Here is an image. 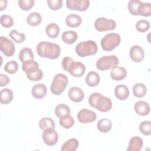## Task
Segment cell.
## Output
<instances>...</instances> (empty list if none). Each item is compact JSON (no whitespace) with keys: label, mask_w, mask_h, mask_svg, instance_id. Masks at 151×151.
<instances>
[{"label":"cell","mask_w":151,"mask_h":151,"mask_svg":"<svg viewBox=\"0 0 151 151\" xmlns=\"http://www.w3.org/2000/svg\"><path fill=\"white\" fill-rule=\"evenodd\" d=\"M37 52L42 58L54 60L59 57L61 53L60 46L48 41H41L37 45Z\"/></svg>","instance_id":"cell-1"},{"label":"cell","mask_w":151,"mask_h":151,"mask_svg":"<svg viewBox=\"0 0 151 151\" xmlns=\"http://www.w3.org/2000/svg\"><path fill=\"white\" fill-rule=\"evenodd\" d=\"M88 103L91 107L101 112H107L112 107V102L110 99L97 92L93 93L90 95Z\"/></svg>","instance_id":"cell-2"},{"label":"cell","mask_w":151,"mask_h":151,"mask_svg":"<svg viewBox=\"0 0 151 151\" xmlns=\"http://www.w3.org/2000/svg\"><path fill=\"white\" fill-rule=\"evenodd\" d=\"M97 45L93 40H87L79 42L76 47L77 54L81 57L94 55L97 52Z\"/></svg>","instance_id":"cell-3"},{"label":"cell","mask_w":151,"mask_h":151,"mask_svg":"<svg viewBox=\"0 0 151 151\" xmlns=\"http://www.w3.org/2000/svg\"><path fill=\"white\" fill-rule=\"evenodd\" d=\"M68 83V77L64 74L58 73L55 76L50 87L51 93L56 96L62 94Z\"/></svg>","instance_id":"cell-4"},{"label":"cell","mask_w":151,"mask_h":151,"mask_svg":"<svg viewBox=\"0 0 151 151\" xmlns=\"http://www.w3.org/2000/svg\"><path fill=\"white\" fill-rule=\"evenodd\" d=\"M121 42V37L119 34L111 32L106 34L101 40L102 49L106 51H111L115 49Z\"/></svg>","instance_id":"cell-5"},{"label":"cell","mask_w":151,"mask_h":151,"mask_svg":"<svg viewBox=\"0 0 151 151\" xmlns=\"http://www.w3.org/2000/svg\"><path fill=\"white\" fill-rule=\"evenodd\" d=\"M119 64V60L117 56L114 55L102 56L96 62V67L101 71H105L109 69H113Z\"/></svg>","instance_id":"cell-6"},{"label":"cell","mask_w":151,"mask_h":151,"mask_svg":"<svg viewBox=\"0 0 151 151\" xmlns=\"http://www.w3.org/2000/svg\"><path fill=\"white\" fill-rule=\"evenodd\" d=\"M94 27L99 32L113 30L116 27V23L113 19H109L104 17H100L94 22Z\"/></svg>","instance_id":"cell-7"},{"label":"cell","mask_w":151,"mask_h":151,"mask_svg":"<svg viewBox=\"0 0 151 151\" xmlns=\"http://www.w3.org/2000/svg\"><path fill=\"white\" fill-rule=\"evenodd\" d=\"M0 50L6 57H12L15 52V45L14 42L8 38L0 37Z\"/></svg>","instance_id":"cell-8"},{"label":"cell","mask_w":151,"mask_h":151,"mask_svg":"<svg viewBox=\"0 0 151 151\" xmlns=\"http://www.w3.org/2000/svg\"><path fill=\"white\" fill-rule=\"evenodd\" d=\"M42 137L44 143L48 146L55 145L58 140V134L53 128L45 129L42 133Z\"/></svg>","instance_id":"cell-9"},{"label":"cell","mask_w":151,"mask_h":151,"mask_svg":"<svg viewBox=\"0 0 151 151\" xmlns=\"http://www.w3.org/2000/svg\"><path fill=\"white\" fill-rule=\"evenodd\" d=\"M67 7L71 10L85 11L87 9L90 5L88 0H67Z\"/></svg>","instance_id":"cell-10"},{"label":"cell","mask_w":151,"mask_h":151,"mask_svg":"<svg viewBox=\"0 0 151 151\" xmlns=\"http://www.w3.org/2000/svg\"><path fill=\"white\" fill-rule=\"evenodd\" d=\"M78 120L83 124H87L95 121L97 119L96 114L87 109H83L77 113Z\"/></svg>","instance_id":"cell-11"},{"label":"cell","mask_w":151,"mask_h":151,"mask_svg":"<svg viewBox=\"0 0 151 151\" xmlns=\"http://www.w3.org/2000/svg\"><path fill=\"white\" fill-rule=\"evenodd\" d=\"M86 71V67L81 62L73 61L68 68V71L72 76L74 77H81Z\"/></svg>","instance_id":"cell-12"},{"label":"cell","mask_w":151,"mask_h":151,"mask_svg":"<svg viewBox=\"0 0 151 151\" xmlns=\"http://www.w3.org/2000/svg\"><path fill=\"white\" fill-rule=\"evenodd\" d=\"M129 55L132 61L136 63H140L144 59L145 52L140 46L135 45L130 48Z\"/></svg>","instance_id":"cell-13"},{"label":"cell","mask_w":151,"mask_h":151,"mask_svg":"<svg viewBox=\"0 0 151 151\" xmlns=\"http://www.w3.org/2000/svg\"><path fill=\"white\" fill-rule=\"evenodd\" d=\"M68 95L70 100L76 103L81 101L84 97L83 91L78 87H73L70 88L68 90Z\"/></svg>","instance_id":"cell-14"},{"label":"cell","mask_w":151,"mask_h":151,"mask_svg":"<svg viewBox=\"0 0 151 151\" xmlns=\"http://www.w3.org/2000/svg\"><path fill=\"white\" fill-rule=\"evenodd\" d=\"M135 112L140 116H145L150 112V106L149 104L143 100H139L135 103L134 106Z\"/></svg>","instance_id":"cell-15"},{"label":"cell","mask_w":151,"mask_h":151,"mask_svg":"<svg viewBox=\"0 0 151 151\" xmlns=\"http://www.w3.org/2000/svg\"><path fill=\"white\" fill-rule=\"evenodd\" d=\"M47 87L44 84L38 83L33 86L31 90L32 96L37 99L44 98L47 94Z\"/></svg>","instance_id":"cell-16"},{"label":"cell","mask_w":151,"mask_h":151,"mask_svg":"<svg viewBox=\"0 0 151 151\" xmlns=\"http://www.w3.org/2000/svg\"><path fill=\"white\" fill-rule=\"evenodd\" d=\"M129 90L124 84H119L114 88V95L120 100H125L129 96Z\"/></svg>","instance_id":"cell-17"},{"label":"cell","mask_w":151,"mask_h":151,"mask_svg":"<svg viewBox=\"0 0 151 151\" xmlns=\"http://www.w3.org/2000/svg\"><path fill=\"white\" fill-rule=\"evenodd\" d=\"M143 140L141 137L134 136L132 137L129 142L127 151H140L143 147Z\"/></svg>","instance_id":"cell-18"},{"label":"cell","mask_w":151,"mask_h":151,"mask_svg":"<svg viewBox=\"0 0 151 151\" xmlns=\"http://www.w3.org/2000/svg\"><path fill=\"white\" fill-rule=\"evenodd\" d=\"M127 71L123 67H116L111 69L110 71L111 78L115 81H121L126 78Z\"/></svg>","instance_id":"cell-19"},{"label":"cell","mask_w":151,"mask_h":151,"mask_svg":"<svg viewBox=\"0 0 151 151\" xmlns=\"http://www.w3.org/2000/svg\"><path fill=\"white\" fill-rule=\"evenodd\" d=\"M81 18L75 14H71L68 15L65 19V24L71 28H76L80 26L81 24Z\"/></svg>","instance_id":"cell-20"},{"label":"cell","mask_w":151,"mask_h":151,"mask_svg":"<svg viewBox=\"0 0 151 151\" xmlns=\"http://www.w3.org/2000/svg\"><path fill=\"white\" fill-rule=\"evenodd\" d=\"M85 80L87 85L93 87L97 86L99 84L100 78L97 72L90 71L87 74Z\"/></svg>","instance_id":"cell-21"},{"label":"cell","mask_w":151,"mask_h":151,"mask_svg":"<svg viewBox=\"0 0 151 151\" xmlns=\"http://www.w3.org/2000/svg\"><path fill=\"white\" fill-rule=\"evenodd\" d=\"M22 69L26 74H30L37 71L39 69V65L34 60H28L22 63Z\"/></svg>","instance_id":"cell-22"},{"label":"cell","mask_w":151,"mask_h":151,"mask_svg":"<svg viewBox=\"0 0 151 151\" xmlns=\"http://www.w3.org/2000/svg\"><path fill=\"white\" fill-rule=\"evenodd\" d=\"M0 101L1 104H7L11 103L14 97L13 92L11 89L3 88L0 91Z\"/></svg>","instance_id":"cell-23"},{"label":"cell","mask_w":151,"mask_h":151,"mask_svg":"<svg viewBox=\"0 0 151 151\" xmlns=\"http://www.w3.org/2000/svg\"><path fill=\"white\" fill-rule=\"evenodd\" d=\"M63 41L67 44H73L78 39L77 34L73 31H64L61 36Z\"/></svg>","instance_id":"cell-24"},{"label":"cell","mask_w":151,"mask_h":151,"mask_svg":"<svg viewBox=\"0 0 151 151\" xmlns=\"http://www.w3.org/2000/svg\"><path fill=\"white\" fill-rule=\"evenodd\" d=\"M78 140L76 138H71L65 142L61 150L62 151H75L78 147Z\"/></svg>","instance_id":"cell-25"},{"label":"cell","mask_w":151,"mask_h":151,"mask_svg":"<svg viewBox=\"0 0 151 151\" xmlns=\"http://www.w3.org/2000/svg\"><path fill=\"white\" fill-rule=\"evenodd\" d=\"M19 58L22 63L28 60H34V56L32 50L28 47H25L21 49L19 53Z\"/></svg>","instance_id":"cell-26"},{"label":"cell","mask_w":151,"mask_h":151,"mask_svg":"<svg viewBox=\"0 0 151 151\" xmlns=\"http://www.w3.org/2000/svg\"><path fill=\"white\" fill-rule=\"evenodd\" d=\"M42 21V17L40 13L32 12L28 14L27 17V22L28 25L35 27L38 25Z\"/></svg>","instance_id":"cell-27"},{"label":"cell","mask_w":151,"mask_h":151,"mask_svg":"<svg viewBox=\"0 0 151 151\" xmlns=\"http://www.w3.org/2000/svg\"><path fill=\"white\" fill-rule=\"evenodd\" d=\"M45 32L48 37L51 38H55L59 35L60 27L55 23H51L46 27Z\"/></svg>","instance_id":"cell-28"},{"label":"cell","mask_w":151,"mask_h":151,"mask_svg":"<svg viewBox=\"0 0 151 151\" xmlns=\"http://www.w3.org/2000/svg\"><path fill=\"white\" fill-rule=\"evenodd\" d=\"M97 127L98 130L101 133H107L109 132L112 127L111 122L108 119H100L97 124Z\"/></svg>","instance_id":"cell-29"},{"label":"cell","mask_w":151,"mask_h":151,"mask_svg":"<svg viewBox=\"0 0 151 151\" xmlns=\"http://www.w3.org/2000/svg\"><path fill=\"white\" fill-rule=\"evenodd\" d=\"M147 92L146 86L141 83L135 84L133 87V93L137 98L143 97Z\"/></svg>","instance_id":"cell-30"},{"label":"cell","mask_w":151,"mask_h":151,"mask_svg":"<svg viewBox=\"0 0 151 151\" xmlns=\"http://www.w3.org/2000/svg\"><path fill=\"white\" fill-rule=\"evenodd\" d=\"M59 123L63 128L68 129L74 126V120L70 114H66L60 117Z\"/></svg>","instance_id":"cell-31"},{"label":"cell","mask_w":151,"mask_h":151,"mask_svg":"<svg viewBox=\"0 0 151 151\" xmlns=\"http://www.w3.org/2000/svg\"><path fill=\"white\" fill-rule=\"evenodd\" d=\"M139 15L143 17H149L151 15V4L149 2H142L140 4L139 10Z\"/></svg>","instance_id":"cell-32"},{"label":"cell","mask_w":151,"mask_h":151,"mask_svg":"<svg viewBox=\"0 0 151 151\" xmlns=\"http://www.w3.org/2000/svg\"><path fill=\"white\" fill-rule=\"evenodd\" d=\"M55 114L58 117H60L64 115L70 114V107L65 104H58L55 108Z\"/></svg>","instance_id":"cell-33"},{"label":"cell","mask_w":151,"mask_h":151,"mask_svg":"<svg viewBox=\"0 0 151 151\" xmlns=\"http://www.w3.org/2000/svg\"><path fill=\"white\" fill-rule=\"evenodd\" d=\"M39 127L41 130H44L48 128H55L54 121L50 117H44L39 121Z\"/></svg>","instance_id":"cell-34"},{"label":"cell","mask_w":151,"mask_h":151,"mask_svg":"<svg viewBox=\"0 0 151 151\" xmlns=\"http://www.w3.org/2000/svg\"><path fill=\"white\" fill-rule=\"evenodd\" d=\"M142 2L139 0H130L128 2L127 8L130 14L133 15H139L138 10Z\"/></svg>","instance_id":"cell-35"},{"label":"cell","mask_w":151,"mask_h":151,"mask_svg":"<svg viewBox=\"0 0 151 151\" xmlns=\"http://www.w3.org/2000/svg\"><path fill=\"white\" fill-rule=\"evenodd\" d=\"M4 69L5 71L9 74H14L18 71V64L14 60L8 61L5 65Z\"/></svg>","instance_id":"cell-36"},{"label":"cell","mask_w":151,"mask_h":151,"mask_svg":"<svg viewBox=\"0 0 151 151\" xmlns=\"http://www.w3.org/2000/svg\"><path fill=\"white\" fill-rule=\"evenodd\" d=\"M150 22L145 19L139 20L136 24V28L140 32H145L150 28Z\"/></svg>","instance_id":"cell-37"},{"label":"cell","mask_w":151,"mask_h":151,"mask_svg":"<svg viewBox=\"0 0 151 151\" xmlns=\"http://www.w3.org/2000/svg\"><path fill=\"white\" fill-rule=\"evenodd\" d=\"M9 36L17 43H22L25 40V35L23 33L18 32L16 29L12 30L9 33Z\"/></svg>","instance_id":"cell-38"},{"label":"cell","mask_w":151,"mask_h":151,"mask_svg":"<svg viewBox=\"0 0 151 151\" xmlns=\"http://www.w3.org/2000/svg\"><path fill=\"white\" fill-rule=\"evenodd\" d=\"M140 132L146 136H149L151 134V123L150 121H143L139 125Z\"/></svg>","instance_id":"cell-39"},{"label":"cell","mask_w":151,"mask_h":151,"mask_svg":"<svg viewBox=\"0 0 151 151\" xmlns=\"http://www.w3.org/2000/svg\"><path fill=\"white\" fill-rule=\"evenodd\" d=\"M1 24L5 28H9L14 24V19L12 17L8 15H2L0 18Z\"/></svg>","instance_id":"cell-40"},{"label":"cell","mask_w":151,"mask_h":151,"mask_svg":"<svg viewBox=\"0 0 151 151\" xmlns=\"http://www.w3.org/2000/svg\"><path fill=\"white\" fill-rule=\"evenodd\" d=\"M34 0H19L18 5L24 11L30 10L34 5Z\"/></svg>","instance_id":"cell-41"},{"label":"cell","mask_w":151,"mask_h":151,"mask_svg":"<svg viewBox=\"0 0 151 151\" xmlns=\"http://www.w3.org/2000/svg\"><path fill=\"white\" fill-rule=\"evenodd\" d=\"M28 80L34 81H37L41 80L43 77V72L41 69H38L37 71L30 73V74H26Z\"/></svg>","instance_id":"cell-42"},{"label":"cell","mask_w":151,"mask_h":151,"mask_svg":"<svg viewBox=\"0 0 151 151\" xmlns=\"http://www.w3.org/2000/svg\"><path fill=\"white\" fill-rule=\"evenodd\" d=\"M49 8L52 10H58L60 9L63 4L62 0H47V1Z\"/></svg>","instance_id":"cell-43"},{"label":"cell","mask_w":151,"mask_h":151,"mask_svg":"<svg viewBox=\"0 0 151 151\" xmlns=\"http://www.w3.org/2000/svg\"><path fill=\"white\" fill-rule=\"evenodd\" d=\"M74 61V60H73V58L68 57H64L63 60H62V63H61V65H62V67L64 69V70H65V71H68V68L70 66L71 64Z\"/></svg>","instance_id":"cell-44"},{"label":"cell","mask_w":151,"mask_h":151,"mask_svg":"<svg viewBox=\"0 0 151 151\" xmlns=\"http://www.w3.org/2000/svg\"><path fill=\"white\" fill-rule=\"evenodd\" d=\"M9 81L10 80L8 76L4 74H0V86L1 87H4L8 85L9 83Z\"/></svg>","instance_id":"cell-45"},{"label":"cell","mask_w":151,"mask_h":151,"mask_svg":"<svg viewBox=\"0 0 151 151\" xmlns=\"http://www.w3.org/2000/svg\"><path fill=\"white\" fill-rule=\"evenodd\" d=\"M8 1L6 0H1L0 1V11H3L7 6Z\"/></svg>","instance_id":"cell-46"}]
</instances>
